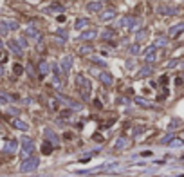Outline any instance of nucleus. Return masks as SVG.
Segmentation results:
<instances>
[{"instance_id":"obj_7","label":"nucleus","mask_w":184,"mask_h":177,"mask_svg":"<svg viewBox=\"0 0 184 177\" xmlns=\"http://www.w3.org/2000/svg\"><path fill=\"white\" fill-rule=\"evenodd\" d=\"M0 58H4V54H2V53H0Z\"/></svg>"},{"instance_id":"obj_3","label":"nucleus","mask_w":184,"mask_h":177,"mask_svg":"<svg viewBox=\"0 0 184 177\" xmlns=\"http://www.w3.org/2000/svg\"><path fill=\"white\" fill-rule=\"evenodd\" d=\"M15 74H16V76H20V74H22V65L15 63Z\"/></svg>"},{"instance_id":"obj_4","label":"nucleus","mask_w":184,"mask_h":177,"mask_svg":"<svg viewBox=\"0 0 184 177\" xmlns=\"http://www.w3.org/2000/svg\"><path fill=\"white\" fill-rule=\"evenodd\" d=\"M101 80H103V81H105L107 85H110V83H112V80H110V76H107V74H101Z\"/></svg>"},{"instance_id":"obj_2","label":"nucleus","mask_w":184,"mask_h":177,"mask_svg":"<svg viewBox=\"0 0 184 177\" xmlns=\"http://www.w3.org/2000/svg\"><path fill=\"white\" fill-rule=\"evenodd\" d=\"M182 31H184V24H179V26H175V27L170 31V34H172V36H177V34L182 33Z\"/></svg>"},{"instance_id":"obj_5","label":"nucleus","mask_w":184,"mask_h":177,"mask_svg":"<svg viewBox=\"0 0 184 177\" xmlns=\"http://www.w3.org/2000/svg\"><path fill=\"white\" fill-rule=\"evenodd\" d=\"M88 9L90 11H96V9H101V6L99 4H88Z\"/></svg>"},{"instance_id":"obj_6","label":"nucleus","mask_w":184,"mask_h":177,"mask_svg":"<svg viewBox=\"0 0 184 177\" xmlns=\"http://www.w3.org/2000/svg\"><path fill=\"white\" fill-rule=\"evenodd\" d=\"M43 154H51V145H49V143L43 145Z\"/></svg>"},{"instance_id":"obj_1","label":"nucleus","mask_w":184,"mask_h":177,"mask_svg":"<svg viewBox=\"0 0 184 177\" xmlns=\"http://www.w3.org/2000/svg\"><path fill=\"white\" fill-rule=\"evenodd\" d=\"M36 168V159H31V161H26L24 166H22V172H27V170H34Z\"/></svg>"}]
</instances>
